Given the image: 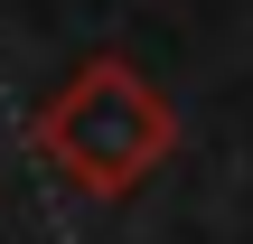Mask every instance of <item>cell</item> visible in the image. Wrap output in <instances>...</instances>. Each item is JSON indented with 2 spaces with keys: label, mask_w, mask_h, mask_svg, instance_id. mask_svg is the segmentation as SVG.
<instances>
[{
  "label": "cell",
  "mask_w": 253,
  "mask_h": 244,
  "mask_svg": "<svg viewBox=\"0 0 253 244\" xmlns=\"http://www.w3.org/2000/svg\"><path fill=\"white\" fill-rule=\"evenodd\" d=\"M169 150H178V113L131 56H84L38 113V160L75 197H131Z\"/></svg>",
  "instance_id": "1"
}]
</instances>
